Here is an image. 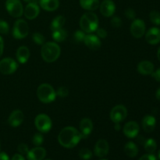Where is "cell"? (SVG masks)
I'll list each match as a JSON object with an SVG mask.
<instances>
[{"label":"cell","instance_id":"6da1fadb","mask_svg":"<svg viewBox=\"0 0 160 160\" xmlns=\"http://www.w3.org/2000/svg\"><path fill=\"white\" fill-rule=\"evenodd\" d=\"M81 139L80 131L73 127H66L58 135V142L66 148H72L75 147Z\"/></svg>","mask_w":160,"mask_h":160},{"label":"cell","instance_id":"7a4b0ae2","mask_svg":"<svg viewBox=\"0 0 160 160\" xmlns=\"http://www.w3.org/2000/svg\"><path fill=\"white\" fill-rule=\"evenodd\" d=\"M61 53L60 47L56 42H46L42 45L41 54L46 62H53L59 57Z\"/></svg>","mask_w":160,"mask_h":160},{"label":"cell","instance_id":"3957f363","mask_svg":"<svg viewBox=\"0 0 160 160\" xmlns=\"http://www.w3.org/2000/svg\"><path fill=\"white\" fill-rule=\"evenodd\" d=\"M80 27L86 33H92L98 28V18L95 12H85L80 20Z\"/></svg>","mask_w":160,"mask_h":160},{"label":"cell","instance_id":"277c9868","mask_svg":"<svg viewBox=\"0 0 160 160\" xmlns=\"http://www.w3.org/2000/svg\"><path fill=\"white\" fill-rule=\"evenodd\" d=\"M37 96L42 102L50 103L56 99V92L50 84H42L37 89Z\"/></svg>","mask_w":160,"mask_h":160},{"label":"cell","instance_id":"5b68a950","mask_svg":"<svg viewBox=\"0 0 160 160\" xmlns=\"http://www.w3.org/2000/svg\"><path fill=\"white\" fill-rule=\"evenodd\" d=\"M29 33V27L24 20H17L12 28V35L17 39H23L28 36Z\"/></svg>","mask_w":160,"mask_h":160},{"label":"cell","instance_id":"8992f818","mask_svg":"<svg viewBox=\"0 0 160 160\" xmlns=\"http://www.w3.org/2000/svg\"><path fill=\"white\" fill-rule=\"evenodd\" d=\"M34 125L41 133H47L52 128V120L46 114H39L34 119Z\"/></svg>","mask_w":160,"mask_h":160},{"label":"cell","instance_id":"52a82bcc","mask_svg":"<svg viewBox=\"0 0 160 160\" xmlns=\"http://www.w3.org/2000/svg\"><path fill=\"white\" fill-rule=\"evenodd\" d=\"M6 8L12 17H20L23 13V8L20 0H6Z\"/></svg>","mask_w":160,"mask_h":160},{"label":"cell","instance_id":"ba28073f","mask_svg":"<svg viewBox=\"0 0 160 160\" xmlns=\"http://www.w3.org/2000/svg\"><path fill=\"white\" fill-rule=\"evenodd\" d=\"M128 116V109L123 105H117L112 108L109 117L114 123H120L123 121Z\"/></svg>","mask_w":160,"mask_h":160},{"label":"cell","instance_id":"9c48e42d","mask_svg":"<svg viewBox=\"0 0 160 160\" xmlns=\"http://www.w3.org/2000/svg\"><path fill=\"white\" fill-rule=\"evenodd\" d=\"M17 62L11 58H4L0 61V73L5 75L13 73L17 70Z\"/></svg>","mask_w":160,"mask_h":160},{"label":"cell","instance_id":"30bf717a","mask_svg":"<svg viewBox=\"0 0 160 160\" xmlns=\"http://www.w3.org/2000/svg\"><path fill=\"white\" fill-rule=\"evenodd\" d=\"M145 23L140 19H134L131 25V33L135 38H140L145 33Z\"/></svg>","mask_w":160,"mask_h":160},{"label":"cell","instance_id":"8fae6325","mask_svg":"<svg viewBox=\"0 0 160 160\" xmlns=\"http://www.w3.org/2000/svg\"><path fill=\"white\" fill-rule=\"evenodd\" d=\"M139 130H140V128L137 122L130 121L124 125L123 131L125 136L128 138H134L138 134Z\"/></svg>","mask_w":160,"mask_h":160},{"label":"cell","instance_id":"7c38bea8","mask_svg":"<svg viewBox=\"0 0 160 160\" xmlns=\"http://www.w3.org/2000/svg\"><path fill=\"white\" fill-rule=\"evenodd\" d=\"M109 150V145L107 141L105 139H100L95 144L94 152H95V156L99 158H103L107 156Z\"/></svg>","mask_w":160,"mask_h":160},{"label":"cell","instance_id":"4fadbf2b","mask_svg":"<svg viewBox=\"0 0 160 160\" xmlns=\"http://www.w3.org/2000/svg\"><path fill=\"white\" fill-rule=\"evenodd\" d=\"M80 134L81 138H87L93 130V123L89 118H84L81 120L79 124Z\"/></svg>","mask_w":160,"mask_h":160},{"label":"cell","instance_id":"5bb4252c","mask_svg":"<svg viewBox=\"0 0 160 160\" xmlns=\"http://www.w3.org/2000/svg\"><path fill=\"white\" fill-rule=\"evenodd\" d=\"M99 7L101 13L106 17H112L116 10V6L112 0H103Z\"/></svg>","mask_w":160,"mask_h":160},{"label":"cell","instance_id":"9a60e30c","mask_svg":"<svg viewBox=\"0 0 160 160\" xmlns=\"http://www.w3.org/2000/svg\"><path fill=\"white\" fill-rule=\"evenodd\" d=\"M145 40L150 45H157L160 42V29L159 28H152L145 34Z\"/></svg>","mask_w":160,"mask_h":160},{"label":"cell","instance_id":"2e32d148","mask_svg":"<svg viewBox=\"0 0 160 160\" xmlns=\"http://www.w3.org/2000/svg\"><path fill=\"white\" fill-rule=\"evenodd\" d=\"M23 119H24V115H23V112L20 109H16V110L12 111V113L9 115L8 123L12 128H17L23 123Z\"/></svg>","mask_w":160,"mask_h":160},{"label":"cell","instance_id":"e0dca14e","mask_svg":"<svg viewBox=\"0 0 160 160\" xmlns=\"http://www.w3.org/2000/svg\"><path fill=\"white\" fill-rule=\"evenodd\" d=\"M46 156V150L40 146H36L35 148L29 150L27 154L28 160H43Z\"/></svg>","mask_w":160,"mask_h":160},{"label":"cell","instance_id":"ac0fdd59","mask_svg":"<svg viewBox=\"0 0 160 160\" xmlns=\"http://www.w3.org/2000/svg\"><path fill=\"white\" fill-rule=\"evenodd\" d=\"M23 12H24V16L27 19L34 20L38 16L39 12H40V8L37 3L29 2L25 7Z\"/></svg>","mask_w":160,"mask_h":160},{"label":"cell","instance_id":"d6986e66","mask_svg":"<svg viewBox=\"0 0 160 160\" xmlns=\"http://www.w3.org/2000/svg\"><path fill=\"white\" fill-rule=\"evenodd\" d=\"M84 42L87 47L90 49L97 50L101 47V41L97 35L95 34H88L85 35Z\"/></svg>","mask_w":160,"mask_h":160},{"label":"cell","instance_id":"ffe728a7","mask_svg":"<svg viewBox=\"0 0 160 160\" xmlns=\"http://www.w3.org/2000/svg\"><path fill=\"white\" fill-rule=\"evenodd\" d=\"M142 128L146 133H151L156 128V120L153 116L146 115L142 119Z\"/></svg>","mask_w":160,"mask_h":160},{"label":"cell","instance_id":"44dd1931","mask_svg":"<svg viewBox=\"0 0 160 160\" xmlns=\"http://www.w3.org/2000/svg\"><path fill=\"white\" fill-rule=\"evenodd\" d=\"M154 70V64L148 60L142 61L138 65V71L142 75H152Z\"/></svg>","mask_w":160,"mask_h":160},{"label":"cell","instance_id":"7402d4cb","mask_svg":"<svg viewBox=\"0 0 160 160\" xmlns=\"http://www.w3.org/2000/svg\"><path fill=\"white\" fill-rule=\"evenodd\" d=\"M39 5L45 11H54L59 6V0H39Z\"/></svg>","mask_w":160,"mask_h":160},{"label":"cell","instance_id":"603a6c76","mask_svg":"<svg viewBox=\"0 0 160 160\" xmlns=\"http://www.w3.org/2000/svg\"><path fill=\"white\" fill-rule=\"evenodd\" d=\"M30 57V50L27 46H20L17 51V59L20 63H26Z\"/></svg>","mask_w":160,"mask_h":160},{"label":"cell","instance_id":"cb8c5ba5","mask_svg":"<svg viewBox=\"0 0 160 160\" xmlns=\"http://www.w3.org/2000/svg\"><path fill=\"white\" fill-rule=\"evenodd\" d=\"M125 154L130 158H134L138 154V148L133 142H128L123 148Z\"/></svg>","mask_w":160,"mask_h":160},{"label":"cell","instance_id":"d4e9b609","mask_svg":"<svg viewBox=\"0 0 160 160\" xmlns=\"http://www.w3.org/2000/svg\"><path fill=\"white\" fill-rule=\"evenodd\" d=\"M80 5L83 9L88 11H94L99 6V0H80Z\"/></svg>","mask_w":160,"mask_h":160},{"label":"cell","instance_id":"484cf974","mask_svg":"<svg viewBox=\"0 0 160 160\" xmlns=\"http://www.w3.org/2000/svg\"><path fill=\"white\" fill-rule=\"evenodd\" d=\"M65 22H66V19L63 16H61V15L57 16V17H55V18L52 20V21L50 28H51V30L52 31L59 29V28H62Z\"/></svg>","mask_w":160,"mask_h":160},{"label":"cell","instance_id":"4316f807","mask_svg":"<svg viewBox=\"0 0 160 160\" xmlns=\"http://www.w3.org/2000/svg\"><path fill=\"white\" fill-rule=\"evenodd\" d=\"M67 32L63 28H59L52 31V38L56 42H62L67 38Z\"/></svg>","mask_w":160,"mask_h":160},{"label":"cell","instance_id":"83f0119b","mask_svg":"<svg viewBox=\"0 0 160 160\" xmlns=\"http://www.w3.org/2000/svg\"><path fill=\"white\" fill-rule=\"evenodd\" d=\"M144 148L147 152L153 154L157 148V143L153 138H148L145 142Z\"/></svg>","mask_w":160,"mask_h":160},{"label":"cell","instance_id":"f1b7e54d","mask_svg":"<svg viewBox=\"0 0 160 160\" xmlns=\"http://www.w3.org/2000/svg\"><path fill=\"white\" fill-rule=\"evenodd\" d=\"M150 20L155 25L159 26L160 25V12L156 10H152L149 13Z\"/></svg>","mask_w":160,"mask_h":160},{"label":"cell","instance_id":"f546056e","mask_svg":"<svg viewBox=\"0 0 160 160\" xmlns=\"http://www.w3.org/2000/svg\"><path fill=\"white\" fill-rule=\"evenodd\" d=\"M79 156L83 160H89L92 157V152L88 148H83L79 151Z\"/></svg>","mask_w":160,"mask_h":160},{"label":"cell","instance_id":"4dcf8cb0","mask_svg":"<svg viewBox=\"0 0 160 160\" xmlns=\"http://www.w3.org/2000/svg\"><path fill=\"white\" fill-rule=\"evenodd\" d=\"M32 39L34 41V42L37 45H42L45 43V38L43 36V34H42L41 33H34L32 35Z\"/></svg>","mask_w":160,"mask_h":160},{"label":"cell","instance_id":"1f68e13d","mask_svg":"<svg viewBox=\"0 0 160 160\" xmlns=\"http://www.w3.org/2000/svg\"><path fill=\"white\" fill-rule=\"evenodd\" d=\"M32 142L34 144V145H35V146H40V145H42L43 144L44 137L40 133H37V134H35L33 136Z\"/></svg>","mask_w":160,"mask_h":160},{"label":"cell","instance_id":"d6a6232c","mask_svg":"<svg viewBox=\"0 0 160 160\" xmlns=\"http://www.w3.org/2000/svg\"><path fill=\"white\" fill-rule=\"evenodd\" d=\"M85 38V34L84 32L81 31H78L75 32L74 35H73V40L76 43H79V42H84V39Z\"/></svg>","mask_w":160,"mask_h":160},{"label":"cell","instance_id":"836d02e7","mask_svg":"<svg viewBox=\"0 0 160 160\" xmlns=\"http://www.w3.org/2000/svg\"><path fill=\"white\" fill-rule=\"evenodd\" d=\"M9 26L5 20H0V34H6L9 33Z\"/></svg>","mask_w":160,"mask_h":160},{"label":"cell","instance_id":"e575fe53","mask_svg":"<svg viewBox=\"0 0 160 160\" xmlns=\"http://www.w3.org/2000/svg\"><path fill=\"white\" fill-rule=\"evenodd\" d=\"M17 150L20 152V154H21L22 156H24V155L28 154V151H29V148H28V146L24 143H21L18 145L17 147Z\"/></svg>","mask_w":160,"mask_h":160},{"label":"cell","instance_id":"d590c367","mask_svg":"<svg viewBox=\"0 0 160 160\" xmlns=\"http://www.w3.org/2000/svg\"><path fill=\"white\" fill-rule=\"evenodd\" d=\"M69 94V90L67 88L62 86V87L59 88V89L56 92V95H59V97H62V98H65Z\"/></svg>","mask_w":160,"mask_h":160},{"label":"cell","instance_id":"8d00e7d4","mask_svg":"<svg viewBox=\"0 0 160 160\" xmlns=\"http://www.w3.org/2000/svg\"><path fill=\"white\" fill-rule=\"evenodd\" d=\"M124 14L125 16H126L127 18L130 19V20H134V18H135L136 17L135 11H134L133 9H131V8H128V9H127L126 10H125Z\"/></svg>","mask_w":160,"mask_h":160},{"label":"cell","instance_id":"74e56055","mask_svg":"<svg viewBox=\"0 0 160 160\" xmlns=\"http://www.w3.org/2000/svg\"><path fill=\"white\" fill-rule=\"evenodd\" d=\"M110 23L113 28H120L122 25V20L119 17H113L111 19Z\"/></svg>","mask_w":160,"mask_h":160},{"label":"cell","instance_id":"f35d334b","mask_svg":"<svg viewBox=\"0 0 160 160\" xmlns=\"http://www.w3.org/2000/svg\"><path fill=\"white\" fill-rule=\"evenodd\" d=\"M96 33H97V36H98V38H106V36H107V32H106V31L105 29H103V28H97L96 31Z\"/></svg>","mask_w":160,"mask_h":160},{"label":"cell","instance_id":"ab89813d","mask_svg":"<svg viewBox=\"0 0 160 160\" xmlns=\"http://www.w3.org/2000/svg\"><path fill=\"white\" fill-rule=\"evenodd\" d=\"M139 160H158L156 156H154L153 154L151 153H148V154H145L144 156H142V157L139 159Z\"/></svg>","mask_w":160,"mask_h":160},{"label":"cell","instance_id":"60d3db41","mask_svg":"<svg viewBox=\"0 0 160 160\" xmlns=\"http://www.w3.org/2000/svg\"><path fill=\"white\" fill-rule=\"evenodd\" d=\"M152 76L154 78V79L156 80V81L160 82V68L158 69V70H156V71L153 72V73H152Z\"/></svg>","mask_w":160,"mask_h":160},{"label":"cell","instance_id":"b9f144b4","mask_svg":"<svg viewBox=\"0 0 160 160\" xmlns=\"http://www.w3.org/2000/svg\"><path fill=\"white\" fill-rule=\"evenodd\" d=\"M3 49H4V42H3L2 38L0 36V57L3 53Z\"/></svg>","mask_w":160,"mask_h":160},{"label":"cell","instance_id":"7bdbcfd3","mask_svg":"<svg viewBox=\"0 0 160 160\" xmlns=\"http://www.w3.org/2000/svg\"><path fill=\"white\" fill-rule=\"evenodd\" d=\"M11 160H25V159L23 156H22L21 154H15L12 156Z\"/></svg>","mask_w":160,"mask_h":160},{"label":"cell","instance_id":"ee69618b","mask_svg":"<svg viewBox=\"0 0 160 160\" xmlns=\"http://www.w3.org/2000/svg\"><path fill=\"white\" fill-rule=\"evenodd\" d=\"M0 160H10L9 156L6 152H0Z\"/></svg>","mask_w":160,"mask_h":160},{"label":"cell","instance_id":"f6af8a7d","mask_svg":"<svg viewBox=\"0 0 160 160\" xmlns=\"http://www.w3.org/2000/svg\"><path fill=\"white\" fill-rule=\"evenodd\" d=\"M156 97L157 98V100H159L160 102V88L156 91Z\"/></svg>","mask_w":160,"mask_h":160},{"label":"cell","instance_id":"bcb514c9","mask_svg":"<svg viewBox=\"0 0 160 160\" xmlns=\"http://www.w3.org/2000/svg\"><path fill=\"white\" fill-rule=\"evenodd\" d=\"M24 2H33V3H39V0H23Z\"/></svg>","mask_w":160,"mask_h":160},{"label":"cell","instance_id":"7dc6e473","mask_svg":"<svg viewBox=\"0 0 160 160\" xmlns=\"http://www.w3.org/2000/svg\"><path fill=\"white\" fill-rule=\"evenodd\" d=\"M115 130L116 131H120V123H115Z\"/></svg>","mask_w":160,"mask_h":160},{"label":"cell","instance_id":"c3c4849f","mask_svg":"<svg viewBox=\"0 0 160 160\" xmlns=\"http://www.w3.org/2000/svg\"><path fill=\"white\" fill-rule=\"evenodd\" d=\"M157 58L160 61V47L159 48V49H158L157 51Z\"/></svg>","mask_w":160,"mask_h":160},{"label":"cell","instance_id":"681fc988","mask_svg":"<svg viewBox=\"0 0 160 160\" xmlns=\"http://www.w3.org/2000/svg\"><path fill=\"white\" fill-rule=\"evenodd\" d=\"M158 157H159V159L160 160V150H159V155H158Z\"/></svg>","mask_w":160,"mask_h":160},{"label":"cell","instance_id":"f907efd6","mask_svg":"<svg viewBox=\"0 0 160 160\" xmlns=\"http://www.w3.org/2000/svg\"><path fill=\"white\" fill-rule=\"evenodd\" d=\"M100 160H107V159H100Z\"/></svg>","mask_w":160,"mask_h":160},{"label":"cell","instance_id":"816d5d0a","mask_svg":"<svg viewBox=\"0 0 160 160\" xmlns=\"http://www.w3.org/2000/svg\"><path fill=\"white\" fill-rule=\"evenodd\" d=\"M44 160H52V159H44Z\"/></svg>","mask_w":160,"mask_h":160}]
</instances>
